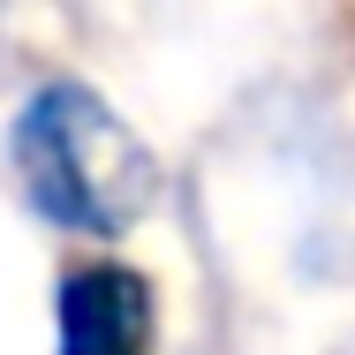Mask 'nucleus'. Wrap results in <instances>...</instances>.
Masks as SVG:
<instances>
[{
  "instance_id": "f03ea898",
  "label": "nucleus",
  "mask_w": 355,
  "mask_h": 355,
  "mask_svg": "<svg viewBox=\"0 0 355 355\" xmlns=\"http://www.w3.org/2000/svg\"><path fill=\"white\" fill-rule=\"evenodd\" d=\"M53 355H159V280L121 250H83L53 280Z\"/></svg>"
},
{
  "instance_id": "f257e3e1",
  "label": "nucleus",
  "mask_w": 355,
  "mask_h": 355,
  "mask_svg": "<svg viewBox=\"0 0 355 355\" xmlns=\"http://www.w3.org/2000/svg\"><path fill=\"white\" fill-rule=\"evenodd\" d=\"M8 174L38 227L91 250H114L129 227H144L166 189L159 151L83 76H46L38 91H23L8 121Z\"/></svg>"
}]
</instances>
